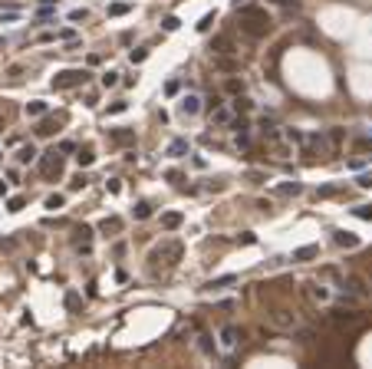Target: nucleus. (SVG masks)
<instances>
[{
    "mask_svg": "<svg viewBox=\"0 0 372 369\" xmlns=\"http://www.w3.org/2000/svg\"><path fill=\"white\" fill-rule=\"evenodd\" d=\"M310 297H313V300H323V304H326V300H329V290L323 287V283H313V287H310Z\"/></svg>",
    "mask_w": 372,
    "mask_h": 369,
    "instance_id": "c85d7f7f",
    "label": "nucleus"
},
{
    "mask_svg": "<svg viewBox=\"0 0 372 369\" xmlns=\"http://www.w3.org/2000/svg\"><path fill=\"white\" fill-rule=\"evenodd\" d=\"M79 304H83V300H79V293H66V310H79Z\"/></svg>",
    "mask_w": 372,
    "mask_h": 369,
    "instance_id": "c9c22d12",
    "label": "nucleus"
},
{
    "mask_svg": "<svg viewBox=\"0 0 372 369\" xmlns=\"http://www.w3.org/2000/svg\"><path fill=\"white\" fill-rule=\"evenodd\" d=\"M230 129L237 132V135H247V129H251V125H247V119H230Z\"/></svg>",
    "mask_w": 372,
    "mask_h": 369,
    "instance_id": "473e14b6",
    "label": "nucleus"
},
{
    "mask_svg": "<svg viewBox=\"0 0 372 369\" xmlns=\"http://www.w3.org/2000/svg\"><path fill=\"white\" fill-rule=\"evenodd\" d=\"M230 106L237 109V112H251V99H244V96H234V102Z\"/></svg>",
    "mask_w": 372,
    "mask_h": 369,
    "instance_id": "2f4dec72",
    "label": "nucleus"
},
{
    "mask_svg": "<svg viewBox=\"0 0 372 369\" xmlns=\"http://www.w3.org/2000/svg\"><path fill=\"white\" fill-rule=\"evenodd\" d=\"M359 188H372V175H362V178H359Z\"/></svg>",
    "mask_w": 372,
    "mask_h": 369,
    "instance_id": "3c124183",
    "label": "nucleus"
},
{
    "mask_svg": "<svg viewBox=\"0 0 372 369\" xmlns=\"http://www.w3.org/2000/svg\"><path fill=\"white\" fill-rule=\"evenodd\" d=\"M346 283H349V290L356 293V297H366V293H369V287H366L362 277H346Z\"/></svg>",
    "mask_w": 372,
    "mask_h": 369,
    "instance_id": "412c9836",
    "label": "nucleus"
},
{
    "mask_svg": "<svg viewBox=\"0 0 372 369\" xmlns=\"http://www.w3.org/2000/svg\"><path fill=\"white\" fill-rule=\"evenodd\" d=\"M27 116H30V119H40V116H46V102H43V99H33V102H27Z\"/></svg>",
    "mask_w": 372,
    "mask_h": 369,
    "instance_id": "f3484780",
    "label": "nucleus"
},
{
    "mask_svg": "<svg viewBox=\"0 0 372 369\" xmlns=\"http://www.w3.org/2000/svg\"><path fill=\"white\" fill-rule=\"evenodd\" d=\"M129 10H132V3H125V0H119V3H109V17H125Z\"/></svg>",
    "mask_w": 372,
    "mask_h": 369,
    "instance_id": "bb28decb",
    "label": "nucleus"
},
{
    "mask_svg": "<svg viewBox=\"0 0 372 369\" xmlns=\"http://www.w3.org/2000/svg\"><path fill=\"white\" fill-rule=\"evenodd\" d=\"M185 152H188V142L185 139H175L172 145H168V155H172V158H181Z\"/></svg>",
    "mask_w": 372,
    "mask_h": 369,
    "instance_id": "393cba45",
    "label": "nucleus"
},
{
    "mask_svg": "<svg viewBox=\"0 0 372 369\" xmlns=\"http://www.w3.org/2000/svg\"><path fill=\"white\" fill-rule=\"evenodd\" d=\"M178 89H181V83H175V79H172V83H168V86H165V92H168V96H175Z\"/></svg>",
    "mask_w": 372,
    "mask_h": 369,
    "instance_id": "8fccbe9b",
    "label": "nucleus"
},
{
    "mask_svg": "<svg viewBox=\"0 0 372 369\" xmlns=\"http://www.w3.org/2000/svg\"><path fill=\"white\" fill-rule=\"evenodd\" d=\"M46 208H50V211L63 208V195H50V198H46Z\"/></svg>",
    "mask_w": 372,
    "mask_h": 369,
    "instance_id": "4c0bfd02",
    "label": "nucleus"
},
{
    "mask_svg": "<svg viewBox=\"0 0 372 369\" xmlns=\"http://www.w3.org/2000/svg\"><path fill=\"white\" fill-rule=\"evenodd\" d=\"M125 109H129V102H112V106H109V112L115 116V112H125Z\"/></svg>",
    "mask_w": 372,
    "mask_h": 369,
    "instance_id": "09e8293b",
    "label": "nucleus"
},
{
    "mask_svg": "<svg viewBox=\"0 0 372 369\" xmlns=\"http://www.w3.org/2000/svg\"><path fill=\"white\" fill-rule=\"evenodd\" d=\"M234 280H237V277H234V274H228V277H214V280H208L204 287H208V290H221V287H230Z\"/></svg>",
    "mask_w": 372,
    "mask_h": 369,
    "instance_id": "5701e85b",
    "label": "nucleus"
},
{
    "mask_svg": "<svg viewBox=\"0 0 372 369\" xmlns=\"http://www.w3.org/2000/svg\"><path fill=\"white\" fill-rule=\"evenodd\" d=\"M241 33H247L251 40H260L270 33V23H260V20H241Z\"/></svg>",
    "mask_w": 372,
    "mask_h": 369,
    "instance_id": "0eeeda50",
    "label": "nucleus"
},
{
    "mask_svg": "<svg viewBox=\"0 0 372 369\" xmlns=\"http://www.w3.org/2000/svg\"><path fill=\"white\" fill-rule=\"evenodd\" d=\"M214 17H218L214 10H211V13H204V17H201V23H198V33H208L211 27H214Z\"/></svg>",
    "mask_w": 372,
    "mask_h": 369,
    "instance_id": "7c9ffc66",
    "label": "nucleus"
},
{
    "mask_svg": "<svg viewBox=\"0 0 372 369\" xmlns=\"http://www.w3.org/2000/svg\"><path fill=\"white\" fill-rule=\"evenodd\" d=\"M270 326L274 330H284V333H293L296 326H300V316L293 313V310H270Z\"/></svg>",
    "mask_w": 372,
    "mask_h": 369,
    "instance_id": "7ed1b4c3",
    "label": "nucleus"
},
{
    "mask_svg": "<svg viewBox=\"0 0 372 369\" xmlns=\"http://www.w3.org/2000/svg\"><path fill=\"white\" fill-rule=\"evenodd\" d=\"M115 83H119V73H106V76H102V86L106 89H112Z\"/></svg>",
    "mask_w": 372,
    "mask_h": 369,
    "instance_id": "ea45409f",
    "label": "nucleus"
},
{
    "mask_svg": "<svg viewBox=\"0 0 372 369\" xmlns=\"http://www.w3.org/2000/svg\"><path fill=\"white\" fill-rule=\"evenodd\" d=\"M329 320L340 326V330H352V326H362V313L359 310H333Z\"/></svg>",
    "mask_w": 372,
    "mask_h": 369,
    "instance_id": "20e7f679",
    "label": "nucleus"
},
{
    "mask_svg": "<svg viewBox=\"0 0 372 369\" xmlns=\"http://www.w3.org/2000/svg\"><path fill=\"white\" fill-rule=\"evenodd\" d=\"M214 122H230V116H228V112H224V109H214Z\"/></svg>",
    "mask_w": 372,
    "mask_h": 369,
    "instance_id": "de8ad7c7",
    "label": "nucleus"
},
{
    "mask_svg": "<svg viewBox=\"0 0 372 369\" xmlns=\"http://www.w3.org/2000/svg\"><path fill=\"white\" fill-rule=\"evenodd\" d=\"M69 188H73V191H79V188H86V175H79V178H73V182H69Z\"/></svg>",
    "mask_w": 372,
    "mask_h": 369,
    "instance_id": "49530a36",
    "label": "nucleus"
},
{
    "mask_svg": "<svg viewBox=\"0 0 372 369\" xmlns=\"http://www.w3.org/2000/svg\"><path fill=\"white\" fill-rule=\"evenodd\" d=\"M59 152H63V155L76 152V142H69V139H66V142H59Z\"/></svg>",
    "mask_w": 372,
    "mask_h": 369,
    "instance_id": "37998d69",
    "label": "nucleus"
},
{
    "mask_svg": "<svg viewBox=\"0 0 372 369\" xmlns=\"http://www.w3.org/2000/svg\"><path fill=\"white\" fill-rule=\"evenodd\" d=\"M218 337H221V346H224V349H234V346H237V337H241V333H237V326H221V333H218Z\"/></svg>",
    "mask_w": 372,
    "mask_h": 369,
    "instance_id": "1a4fd4ad",
    "label": "nucleus"
},
{
    "mask_svg": "<svg viewBox=\"0 0 372 369\" xmlns=\"http://www.w3.org/2000/svg\"><path fill=\"white\" fill-rule=\"evenodd\" d=\"M89 79L86 69H63L59 76H53V89H76Z\"/></svg>",
    "mask_w": 372,
    "mask_h": 369,
    "instance_id": "f03ea898",
    "label": "nucleus"
},
{
    "mask_svg": "<svg viewBox=\"0 0 372 369\" xmlns=\"http://www.w3.org/2000/svg\"><path fill=\"white\" fill-rule=\"evenodd\" d=\"M89 238H92V228L79 224V228H76V238H73V244H76L79 250H89Z\"/></svg>",
    "mask_w": 372,
    "mask_h": 369,
    "instance_id": "2eb2a0df",
    "label": "nucleus"
},
{
    "mask_svg": "<svg viewBox=\"0 0 372 369\" xmlns=\"http://www.w3.org/2000/svg\"><path fill=\"white\" fill-rule=\"evenodd\" d=\"M224 92H230V96H241V92H244V83H241V79H234V76H230L228 83H224Z\"/></svg>",
    "mask_w": 372,
    "mask_h": 369,
    "instance_id": "cd10ccee",
    "label": "nucleus"
},
{
    "mask_svg": "<svg viewBox=\"0 0 372 369\" xmlns=\"http://www.w3.org/2000/svg\"><path fill=\"white\" fill-rule=\"evenodd\" d=\"M99 231H102V234H119L122 231V217H106V221L99 224Z\"/></svg>",
    "mask_w": 372,
    "mask_h": 369,
    "instance_id": "a211bd4d",
    "label": "nucleus"
},
{
    "mask_svg": "<svg viewBox=\"0 0 372 369\" xmlns=\"http://www.w3.org/2000/svg\"><path fill=\"white\" fill-rule=\"evenodd\" d=\"M76 162H79V168H86V165H92L96 162V152H92V149H79V155H76Z\"/></svg>",
    "mask_w": 372,
    "mask_h": 369,
    "instance_id": "a878e982",
    "label": "nucleus"
},
{
    "mask_svg": "<svg viewBox=\"0 0 372 369\" xmlns=\"http://www.w3.org/2000/svg\"><path fill=\"white\" fill-rule=\"evenodd\" d=\"M40 3H43V7H53V3H56V0H40Z\"/></svg>",
    "mask_w": 372,
    "mask_h": 369,
    "instance_id": "864d4df0",
    "label": "nucleus"
},
{
    "mask_svg": "<svg viewBox=\"0 0 372 369\" xmlns=\"http://www.w3.org/2000/svg\"><path fill=\"white\" fill-rule=\"evenodd\" d=\"M356 217H362V221H372V205H362V208H356Z\"/></svg>",
    "mask_w": 372,
    "mask_h": 369,
    "instance_id": "58836bf2",
    "label": "nucleus"
},
{
    "mask_svg": "<svg viewBox=\"0 0 372 369\" xmlns=\"http://www.w3.org/2000/svg\"><path fill=\"white\" fill-rule=\"evenodd\" d=\"M333 241H336L340 247H359V238H356L352 231H336V234H333Z\"/></svg>",
    "mask_w": 372,
    "mask_h": 369,
    "instance_id": "ddd939ff",
    "label": "nucleus"
},
{
    "mask_svg": "<svg viewBox=\"0 0 372 369\" xmlns=\"http://www.w3.org/2000/svg\"><path fill=\"white\" fill-rule=\"evenodd\" d=\"M319 254V244H303V247L293 250V261H313Z\"/></svg>",
    "mask_w": 372,
    "mask_h": 369,
    "instance_id": "4468645a",
    "label": "nucleus"
},
{
    "mask_svg": "<svg viewBox=\"0 0 372 369\" xmlns=\"http://www.w3.org/2000/svg\"><path fill=\"white\" fill-rule=\"evenodd\" d=\"M40 172H43V178H63V158L56 152H46L40 158Z\"/></svg>",
    "mask_w": 372,
    "mask_h": 369,
    "instance_id": "39448f33",
    "label": "nucleus"
},
{
    "mask_svg": "<svg viewBox=\"0 0 372 369\" xmlns=\"http://www.w3.org/2000/svg\"><path fill=\"white\" fill-rule=\"evenodd\" d=\"M181 254H185V247H181V241H168V244H162V247L152 250V257L148 261H165V267H175L178 261H181Z\"/></svg>",
    "mask_w": 372,
    "mask_h": 369,
    "instance_id": "f257e3e1",
    "label": "nucleus"
},
{
    "mask_svg": "<svg viewBox=\"0 0 372 369\" xmlns=\"http://www.w3.org/2000/svg\"><path fill=\"white\" fill-rule=\"evenodd\" d=\"M284 135H286L290 142H293V145H300V142H303V135H300L296 129H284Z\"/></svg>",
    "mask_w": 372,
    "mask_h": 369,
    "instance_id": "79ce46f5",
    "label": "nucleus"
},
{
    "mask_svg": "<svg viewBox=\"0 0 372 369\" xmlns=\"http://www.w3.org/2000/svg\"><path fill=\"white\" fill-rule=\"evenodd\" d=\"M237 10H241V20L274 23V20H270V10H267V7H257V3H244V7H237Z\"/></svg>",
    "mask_w": 372,
    "mask_h": 369,
    "instance_id": "423d86ee",
    "label": "nucleus"
},
{
    "mask_svg": "<svg viewBox=\"0 0 372 369\" xmlns=\"http://www.w3.org/2000/svg\"><path fill=\"white\" fill-rule=\"evenodd\" d=\"M326 139H329V155H340V152H343V139H346V132L336 125V129H329Z\"/></svg>",
    "mask_w": 372,
    "mask_h": 369,
    "instance_id": "9b49d317",
    "label": "nucleus"
},
{
    "mask_svg": "<svg viewBox=\"0 0 372 369\" xmlns=\"http://www.w3.org/2000/svg\"><path fill=\"white\" fill-rule=\"evenodd\" d=\"M162 27H165L168 33H172V30H178V27H181V20H178V17H165V20H162Z\"/></svg>",
    "mask_w": 372,
    "mask_h": 369,
    "instance_id": "e433bc0d",
    "label": "nucleus"
},
{
    "mask_svg": "<svg viewBox=\"0 0 372 369\" xmlns=\"http://www.w3.org/2000/svg\"><path fill=\"white\" fill-rule=\"evenodd\" d=\"M0 195H7V184H3V182H0Z\"/></svg>",
    "mask_w": 372,
    "mask_h": 369,
    "instance_id": "5fc2aeb1",
    "label": "nucleus"
},
{
    "mask_svg": "<svg viewBox=\"0 0 372 369\" xmlns=\"http://www.w3.org/2000/svg\"><path fill=\"white\" fill-rule=\"evenodd\" d=\"M23 205H27V198H10V201H7V211H13V215H17V211H23Z\"/></svg>",
    "mask_w": 372,
    "mask_h": 369,
    "instance_id": "72a5a7b5",
    "label": "nucleus"
},
{
    "mask_svg": "<svg viewBox=\"0 0 372 369\" xmlns=\"http://www.w3.org/2000/svg\"><path fill=\"white\" fill-rule=\"evenodd\" d=\"M274 3H284V7H296V0H274Z\"/></svg>",
    "mask_w": 372,
    "mask_h": 369,
    "instance_id": "603ef678",
    "label": "nucleus"
},
{
    "mask_svg": "<svg viewBox=\"0 0 372 369\" xmlns=\"http://www.w3.org/2000/svg\"><path fill=\"white\" fill-rule=\"evenodd\" d=\"M178 112H181V116H198V112H201V99L198 96H185L181 102H178Z\"/></svg>",
    "mask_w": 372,
    "mask_h": 369,
    "instance_id": "9d476101",
    "label": "nucleus"
},
{
    "mask_svg": "<svg viewBox=\"0 0 372 369\" xmlns=\"http://www.w3.org/2000/svg\"><path fill=\"white\" fill-rule=\"evenodd\" d=\"M145 56H148V50H132V63H145Z\"/></svg>",
    "mask_w": 372,
    "mask_h": 369,
    "instance_id": "a18cd8bd",
    "label": "nucleus"
},
{
    "mask_svg": "<svg viewBox=\"0 0 372 369\" xmlns=\"http://www.w3.org/2000/svg\"><path fill=\"white\" fill-rule=\"evenodd\" d=\"M0 132H3V119H0Z\"/></svg>",
    "mask_w": 372,
    "mask_h": 369,
    "instance_id": "6e6d98bb",
    "label": "nucleus"
},
{
    "mask_svg": "<svg viewBox=\"0 0 372 369\" xmlns=\"http://www.w3.org/2000/svg\"><path fill=\"white\" fill-rule=\"evenodd\" d=\"M33 158H36V149H33V145H20V149H17V162L20 165H30Z\"/></svg>",
    "mask_w": 372,
    "mask_h": 369,
    "instance_id": "aec40b11",
    "label": "nucleus"
},
{
    "mask_svg": "<svg viewBox=\"0 0 372 369\" xmlns=\"http://www.w3.org/2000/svg\"><path fill=\"white\" fill-rule=\"evenodd\" d=\"M352 145H356V152H372V135H366V139H356Z\"/></svg>",
    "mask_w": 372,
    "mask_h": 369,
    "instance_id": "f704fd0d",
    "label": "nucleus"
},
{
    "mask_svg": "<svg viewBox=\"0 0 372 369\" xmlns=\"http://www.w3.org/2000/svg\"><path fill=\"white\" fill-rule=\"evenodd\" d=\"M214 69H221V73H237L241 63H237L230 53H218V56H214Z\"/></svg>",
    "mask_w": 372,
    "mask_h": 369,
    "instance_id": "6e6552de",
    "label": "nucleus"
},
{
    "mask_svg": "<svg viewBox=\"0 0 372 369\" xmlns=\"http://www.w3.org/2000/svg\"><path fill=\"white\" fill-rule=\"evenodd\" d=\"M53 132H56V119H43L36 125V135H40V139H50Z\"/></svg>",
    "mask_w": 372,
    "mask_h": 369,
    "instance_id": "b1692460",
    "label": "nucleus"
},
{
    "mask_svg": "<svg viewBox=\"0 0 372 369\" xmlns=\"http://www.w3.org/2000/svg\"><path fill=\"white\" fill-rule=\"evenodd\" d=\"M181 221H185L181 211H165V215H162V228L165 231H178V228H181Z\"/></svg>",
    "mask_w": 372,
    "mask_h": 369,
    "instance_id": "f8f14e48",
    "label": "nucleus"
},
{
    "mask_svg": "<svg viewBox=\"0 0 372 369\" xmlns=\"http://www.w3.org/2000/svg\"><path fill=\"white\" fill-rule=\"evenodd\" d=\"M336 191H340L336 184H326V188H319V198H333V195H336Z\"/></svg>",
    "mask_w": 372,
    "mask_h": 369,
    "instance_id": "c03bdc74",
    "label": "nucleus"
},
{
    "mask_svg": "<svg viewBox=\"0 0 372 369\" xmlns=\"http://www.w3.org/2000/svg\"><path fill=\"white\" fill-rule=\"evenodd\" d=\"M109 135H112L115 145H132V142H135V132L132 129H115V132H109Z\"/></svg>",
    "mask_w": 372,
    "mask_h": 369,
    "instance_id": "dca6fc26",
    "label": "nucleus"
},
{
    "mask_svg": "<svg viewBox=\"0 0 372 369\" xmlns=\"http://www.w3.org/2000/svg\"><path fill=\"white\" fill-rule=\"evenodd\" d=\"M274 125H277V122L270 119V116H260V129L267 132V135H270V132H274Z\"/></svg>",
    "mask_w": 372,
    "mask_h": 369,
    "instance_id": "a19ab883",
    "label": "nucleus"
},
{
    "mask_svg": "<svg viewBox=\"0 0 372 369\" xmlns=\"http://www.w3.org/2000/svg\"><path fill=\"white\" fill-rule=\"evenodd\" d=\"M300 191H303V184L300 182H284V184H277V195H300Z\"/></svg>",
    "mask_w": 372,
    "mask_h": 369,
    "instance_id": "4be33fe9",
    "label": "nucleus"
},
{
    "mask_svg": "<svg viewBox=\"0 0 372 369\" xmlns=\"http://www.w3.org/2000/svg\"><path fill=\"white\" fill-rule=\"evenodd\" d=\"M211 50H214V53H234V43H230V36H214Z\"/></svg>",
    "mask_w": 372,
    "mask_h": 369,
    "instance_id": "6ab92c4d",
    "label": "nucleus"
},
{
    "mask_svg": "<svg viewBox=\"0 0 372 369\" xmlns=\"http://www.w3.org/2000/svg\"><path fill=\"white\" fill-rule=\"evenodd\" d=\"M132 215H135V217H139V221H145V217H148V215H152V205H148V201H139V205H135V208H132Z\"/></svg>",
    "mask_w": 372,
    "mask_h": 369,
    "instance_id": "c756f323",
    "label": "nucleus"
}]
</instances>
